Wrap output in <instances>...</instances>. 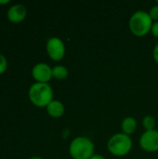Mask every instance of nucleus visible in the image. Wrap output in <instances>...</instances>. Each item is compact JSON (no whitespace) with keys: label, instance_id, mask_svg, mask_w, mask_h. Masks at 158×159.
<instances>
[{"label":"nucleus","instance_id":"f257e3e1","mask_svg":"<svg viewBox=\"0 0 158 159\" xmlns=\"http://www.w3.org/2000/svg\"><path fill=\"white\" fill-rule=\"evenodd\" d=\"M29 99L36 107H47L53 101V89L48 83H34L29 89Z\"/></svg>","mask_w":158,"mask_h":159},{"label":"nucleus","instance_id":"ddd939ff","mask_svg":"<svg viewBox=\"0 0 158 159\" xmlns=\"http://www.w3.org/2000/svg\"><path fill=\"white\" fill-rule=\"evenodd\" d=\"M149 15L154 21H158V4L153 6L149 10Z\"/></svg>","mask_w":158,"mask_h":159},{"label":"nucleus","instance_id":"f3484780","mask_svg":"<svg viewBox=\"0 0 158 159\" xmlns=\"http://www.w3.org/2000/svg\"><path fill=\"white\" fill-rule=\"evenodd\" d=\"M89 159H106L103 156H102V155H94V156H92Z\"/></svg>","mask_w":158,"mask_h":159},{"label":"nucleus","instance_id":"6e6552de","mask_svg":"<svg viewBox=\"0 0 158 159\" xmlns=\"http://www.w3.org/2000/svg\"><path fill=\"white\" fill-rule=\"evenodd\" d=\"M27 16V8L21 4H15L7 10V19L13 23L21 22Z\"/></svg>","mask_w":158,"mask_h":159},{"label":"nucleus","instance_id":"423d86ee","mask_svg":"<svg viewBox=\"0 0 158 159\" xmlns=\"http://www.w3.org/2000/svg\"><path fill=\"white\" fill-rule=\"evenodd\" d=\"M141 148L148 153L158 151V130H145L139 141Z\"/></svg>","mask_w":158,"mask_h":159},{"label":"nucleus","instance_id":"9d476101","mask_svg":"<svg viewBox=\"0 0 158 159\" xmlns=\"http://www.w3.org/2000/svg\"><path fill=\"white\" fill-rule=\"evenodd\" d=\"M122 132L130 136L137 129V121L133 116H126L121 122Z\"/></svg>","mask_w":158,"mask_h":159},{"label":"nucleus","instance_id":"9b49d317","mask_svg":"<svg viewBox=\"0 0 158 159\" xmlns=\"http://www.w3.org/2000/svg\"><path fill=\"white\" fill-rule=\"evenodd\" d=\"M68 75H69V71L63 65H56L52 67V77L58 80L65 79L68 76Z\"/></svg>","mask_w":158,"mask_h":159},{"label":"nucleus","instance_id":"1a4fd4ad","mask_svg":"<svg viewBox=\"0 0 158 159\" xmlns=\"http://www.w3.org/2000/svg\"><path fill=\"white\" fill-rule=\"evenodd\" d=\"M47 114L54 118H59L63 116L65 108L61 102L58 100H53L49 102V104L46 107Z\"/></svg>","mask_w":158,"mask_h":159},{"label":"nucleus","instance_id":"20e7f679","mask_svg":"<svg viewBox=\"0 0 158 159\" xmlns=\"http://www.w3.org/2000/svg\"><path fill=\"white\" fill-rule=\"evenodd\" d=\"M108 151L115 157H123L128 155L132 149V140L130 136L118 132L110 137L107 142Z\"/></svg>","mask_w":158,"mask_h":159},{"label":"nucleus","instance_id":"aec40b11","mask_svg":"<svg viewBox=\"0 0 158 159\" xmlns=\"http://www.w3.org/2000/svg\"><path fill=\"white\" fill-rule=\"evenodd\" d=\"M156 4H158V0H157V1H156Z\"/></svg>","mask_w":158,"mask_h":159},{"label":"nucleus","instance_id":"a211bd4d","mask_svg":"<svg viewBox=\"0 0 158 159\" xmlns=\"http://www.w3.org/2000/svg\"><path fill=\"white\" fill-rule=\"evenodd\" d=\"M10 1L9 0H1L0 1V5H6V4H8Z\"/></svg>","mask_w":158,"mask_h":159},{"label":"nucleus","instance_id":"f8f14e48","mask_svg":"<svg viewBox=\"0 0 158 159\" xmlns=\"http://www.w3.org/2000/svg\"><path fill=\"white\" fill-rule=\"evenodd\" d=\"M156 117L153 116H145L142 118V126L145 129V130H153L156 129Z\"/></svg>","mask_w":158,"mask_h":159},{"label":"nucleus","instance_id":"6ab92c4d","mask_svg":"<svg viewBox=\"0 0 158 159\" xmlns=\"http://www.w3.org/2000/svg\"><path fill=\"white\" fill-rule=\"evenodd\" d=\"M30 159H44V158H42L41 157H31Z\"/></svg>","mask_w":158,"mask_h":159},{"label":"nucleus","instance_id":"4468645a","mask_svg":"<svg viewBox=\"0 0 158 159\" xmlns=\"http://www.w3.org/2000/svg\"><path fill=\"white\" fill-rule=\"evenodd\" d=\"M7 68V58L0 54V75H2L3 73L6 72Z\"/></svg>","mask_w":158,"mask_h":159},{"label":"nucleus","instance_id":"2eb2a0df","mask_svg":"<svg viewBox=\"0 0 158 159\" xmlns=\"http://www.w3.org/2000/svg\"><path fill=\"white\" fill-rule=\"evenodd\" d=\"M151 33L153 34V35L155 37L158 38V21H154L153 22L152 29H151Z\"/></svg>","mask_w":158,"mask_h":159},{"label":"nucleus","instance_id":"39448f33","mask_svg":"<svg viewBox=\"0 0 158 159\" xmlns=\"http://www.w3.org/2000/svg\"><path fill=\"white\" fill-rule=\"evenodd\" d=\"M46 49L49 58L55 61H60L65 55V45L63 41L57 36L50 37L47 40Z\"/></svg>","mask_w":158,"mask_h":159},{"label":"nucleus","instance_id":"f03ea898","mask_svg":"<svg viewBox=\"0 0 158 159\" xmlns=\"http://www.w3.org/2000/svg\"><path fill=\"white\" fill-rule=\"evenodd\" d=\"M94 151L93 142L85 136L74 138L69 145V153L73 159H89L95 155Z\"/></svg>","mask_w":158,"mask_h":159},{"label":"nucleus","instance_id":"7ed1b4c3","mask_svg":"<svg viewBox=\"0 0 158 159\" xmlns=\"http://www.w3.org/2000/svg\"><path fill=\"white\" fill-rule=\"evenodd\" d=\"M153 22L154 20L151 19L149 12L140 9L131 15L129 26L133 34L136 36H143L151 32Z\"/></svg>","mask_w":158,"mask_h":159},{"label":"nucleus","instance_id":"0eeeda50","mask_svg":"<svg viewBox=\"0 0 158 159\" xmlns=\"http://www.w3.org/2000/svg\"><path fill=\"white\" fill-rule=\"evenodd\" d=\"M32 76L36 82L47 83L52 78V68L45 62H39L33 67Z\"/></svg>","mask_w":158,"mask_h":159},{"label":"nucleus","instance_id":"dca6fc26","mask_svg":"<svg viewBox=\"0 0 158 159\" xmlns=\"http://www.w3.org/2000/svg\"><path fill=\"white\" fill-rule=\"evenodd\" d=\"M153 57H154L155 61L158 63V42L156 44V46L154 47V49H153Z\"/></svg>","mask_w":158,"mask_h":159}]
</instances>
